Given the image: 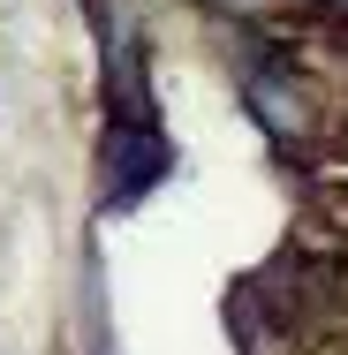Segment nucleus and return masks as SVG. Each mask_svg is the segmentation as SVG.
<instances>
[{"label":"nucleus","mask_w":348,"mask_h":355,"mask_svg":"<svg viewBox=\"0 0 348 355\" xmlns=\"http://www.w3.org/2000/svg\"><path fill=\"white\" fill-rule=\"evenodd\" d=\"M159 174H167V137L151 129V106L144 114H122L114 121V144H106V205H137Z\"/></svg>","instance_id":"f257e3e1"},{"label":"nucleus","mask_w":348,"mask_h":355,"mask_svg":"<svg viewBox=\"0 0 348 355\" xmlns=\"http://www.w3.org/2000/svg\"><path fill=\"white\" fill-rule=\"evenodd\" d=\"M250 106H258V114L273 121L280 137L295 129V98H280V83H273V76H250Z\"/></svg>","instance_id":"f03ea898"}]
</instances>
